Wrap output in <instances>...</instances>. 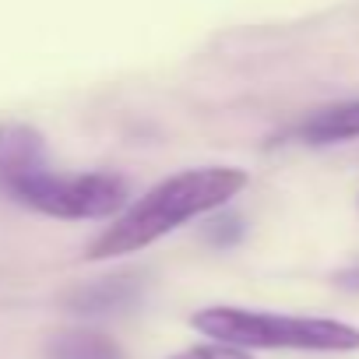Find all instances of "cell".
Segmentation results:
<instances>
[{"instance_id": "277c9868", "label": "cell", "mask_w": 359, "mask_h": 359, "mask_svg": "<svg viewBox=\"0 0 359 359\" xmlns=\"http://www.w3.org/2000/svg\"><path fill=\"white\" fill-rule=\"evenodd\" d=\"M46 165H50L46 141L36 127L18 123V120L0 123V194H8L15 184H22L25 176Z\"/></svg>"}, {"instance_id": "9c48e42d", "label": "cell", "mask_w": 359, "mask_h": 359, "mask_svg": "<svg viewBox=\"0 0 359 359\" xmlns=\"http://www.w3.org/2000/svg\"><path fill=\"white\" fill-rule=\"evenodd\" d=\"M334 285L338 289H348V292H359V268H345L334 275Z\"/></svg>"}, {"instance_id": "6da1fadb", "label": "cell", "mask_w": 359, "mask_h": 359, "mask_svg": "<svg viewBox=\"0 0 359 359\" xmlns=\"http://www.w3.org/2000/svg\"><path fill=\"white\" fill-rule=\"evenodd\" d=\"M250 184L247 172L236 165H201L184 169L162 184H155L148 194H141L134 205H127L113 226H106L88 243V261H109L123 254H137L162 240L165 233L187 226L222 205H229L243 187Z\"/></svg>"}, {"instance_id": "ba28073f", "label": "cell", "mask_w": 359, "mask_h": 359, "mask_svg": "<svg viewBox=\"0 0 359 359\" xmlns=\"http://www.w3.org/2000/svg\"><path fill=\"white\" fill-rule=\"evenodd\" d=\"M169 359H254V355H250V348H240L229 341H208V345H191Z\"/></svg>"}, {"instance_id": "8992f818", "label": "cell", "mask_w": 359, "mask_h": 359, "mask_svg": "<svg viewBox=\"0 0 359 359\" xmlns=\"http://www.w3.org/2000/svg\"><path fill=\"white\" fill-rule=\"evenodd\" d=\"M296 137H299L303 144H310V148H327V144H341V141L359 137V99L313 109V113L299 123Z\"/></svg>"}, {"instance_id": "5b68a950", "label": "cell", "mask_w": 359, "mask_h": 359, "mask_svg": "<svg viewBox=\"0 0 359 359\" xmlns=\"http://www.w3.org/2000/svg\"><path fill=\"white\" fill-rule=\"evenodd\" d=\"M141 278L137 275H113V278H99L88 282L81 289H74L67 296V306L74 313L85 317H106V313H123L141 299Z\"/></svg>"}, {"instance_id": "3957f363", "label": "cell", "mask_w": 359, "mask_h": 359, "mask_svg": "<svg viewBox=\"0 0 359 359\" xmlns=\"http://www.w3.org/2000/svg\"><path fill=\"white\" fill-rule=\"evenodd\" d=\"M8 198L50 219H113L127 208V184L116 172H57L46 165L15 184Z\"/></svg>"}, {"instance_id": "7a4b0ae2", "label": "cell", "mask_w": 359, "mask_h": 359, "mask_svg": "<svg viewBox=\"0 0 359 359\" xmlns=\"http://www.w3.org/2000/svg\"><path fill=\"white\" fill-rule=\"evenodd\" d=\"M191 324L212 341L240 348H292V352H355L359 327L331 317H296L243 306H205Z\"/></svg>"}, {"instance_id": "52a82bcc", "label": "cell", "mask_w": 359, "mask_h": 359, "mask_svg": "<svg viewBox=\"0 0 359 359\" xmlns=\"http://www.w3.org/2000/svg\"><path fill=\"white\" fill-rule=\"evenodd\" d=\"M46 355L50 359H123V352L113 338L88 331V327H71V331L53 334Z\"/></svg>"}]
</instances>
